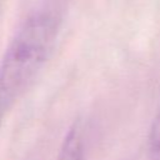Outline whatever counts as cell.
I'll return each instance as SVG.
<instances>
[{"mask_svg": "<svg viewBox=\"0 0 160 160\" xmlns=\"http://www.w3.org/2000/svg\"><path fill=\"white\" fill-rule=\"evenodd\" d=\"M56 8L35 10L20 26L0 62V122L48 59L60 30Z\"/></svg>", "mask_w": 160, "mask_h": 160, "instance_id": "1", "label": "cell"}, {"mask_svg": "<svg viewBox=\"0 0 160 160\" xmlns=\"http://www.w3.org/2000/svg\"><path fill=\"white\" fill-rule=\"evenodd\" d=\"M58 160H84V142L79 122H75L68 131Z\"/></svg>", "mask_w": 160, "mask_h": 160, "instance_id": "2", "label": "cell"}, {"mask_svg": "<svg viewBox=\"0 0 160 160\" xmlns=\"http://www.w3.org/2000/svg\"><path fill=\"white\" fill-rule=\"evenodd\" d=\"M149 152L152 160H160V106L149 132Z\"/></svg>", "mask_w": 160, "mask_h": 160, "instance_id": "3", "label": "cell"}]
</instances>
